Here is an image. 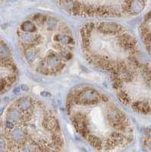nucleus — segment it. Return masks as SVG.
<instances>
[{"instance_id": "6", "label": "nucleus", "mask_w": 151, "mask_h": 152, "mask_svg": "<svg viewBox=\"0 0 151 152\" xmlns=\"http://www.w3.org/2000/svg\"><path fill=\"white\" fill-rule=\"evenodd\" d=\"M65 12L89 18H122L139 14L146 0H55Z\"/></svg>"}, {"instance_id": "4", "label": "nucleus", "mask_w": 151, "mask_h": 152, "mask_svg": "<svg viewBox=\"0 0 151 152\" xmlns=\"http://www.w3.org/2000/svg\"><path fill=\"white\" fill-rule=\"evenodd\" d=\"M79 40L85 59L101 71L112 75L137 60V40L117 23H87L80 30Z\"/></svg>"}, {"instance_id": "7", "label": "nucleus", "mask_w": 151, "mask_h": 152, "mask_svg": "<svg viewBox=\"0 0 151 152\" xmlns=\"http://www.w3.org/2000/svg\"><path fill=\"white\" fill-rule=\"evenodd\" d=\"M0 1H2V0H0Z\"/></svg>"}, {"instance_id": "2", "label": "nucleus", "mask_w": 151, "mask_h": 152, "mask_svg": "<svg viewBox=\"0 0 151 152\" xmlns=\"http://www.w3.org/2000/svg\"><path fill=\"white\" fill-rule=\"evenodd\" d=\"M17 34L24 60L32 70L41 75L60 74L74 57V35L59 18L35 14L21 23Z\"/></svg>"}, {"instance_id": "1", "label": "nucleus", "mask_w": 151, "mask_h": 152, "mask_svg": "<svg viewBox=\"0 0 151 152\" xmlns=\"http://www.w3.org/2000/svg\"><path fill=\"white\" fill-rule=\"evenodd\" d=\"M65 107L74 128L93 148L119 151L133 142L134 129L128 115L97 88L76 87L68 94Z\"/></svg>"}, {"instance_id": "3", "label": "nucleus", "mask_w": 151, "mask_h": 152, "mask_svg": "<svg viewBox=\"0 0 151 152\" xmlns=\"http://www.w3.org/2000/svg\"><path fill=\"white\" fill-rule=\"evenodd\" d=\"M5 148L10 151H61L65 138L53 110L43 100L24 96L5 116Z\"/></svg>"}, {"instance_id": "5", "label": "nucleus", "mask_w": 151, "mask_h": 152, "mask_svg": "<svg viewBox=\"0 0 151 152\" xmlns=\"http://www.w3.org/2000/svg\"><path fill=\"white\" fill-rule=\"evenodd\" d=\"M112 87L124 106L141 114L151 113V66L134 61L112 75Z\"/></svg>"}]
</instances>
